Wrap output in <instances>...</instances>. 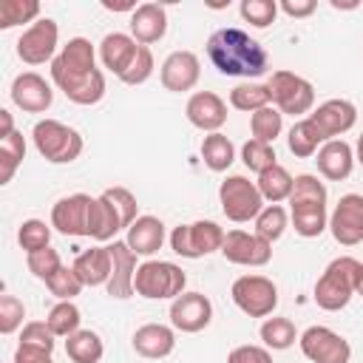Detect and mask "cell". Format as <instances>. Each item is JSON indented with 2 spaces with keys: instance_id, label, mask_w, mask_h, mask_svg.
<instances>
[{
  "instance_id": "6da1fadb",
  "label": "cell",
  "mask_w": 363,
  "mask_h": 363,
  "mask_svg": "<svg viewBox=\"0 0 363 363\" xmlns=\"http://www.w3.org/2000/svg\"><path fill=\"white\" fill-rule=\"evenodd\" d=\"M51 79L74 105H96L105 96V74L96 68V51L85 37H71L60 48Z\"/></svg>"
},
{
  "instance_id": "7a4b0ae2",
  "label": "cell",
  "mask_w": 363,
  "mask_h": 363,
  "mask_svg": "<svg viewBox=\"0 0 363 363\" xmlns=\"http://www.w3.org/2000/svg\"><path fill=\"white\" fill-rule=\"evenodd\" d=\"M207 57L213 62V68L224 77H247L255 79L269 68V57L264 51V45L250 37L241 28H218L207 37Z\"/></svg>"
},
{
  "instance_id": "3957f363",
  "label": "cell",
  "mask_w": 363,
  "mask_h": 363,
  "mask_svg": "<svg viewBox=\"0 0 363 363\" xmlns=\"http://www.w3.org/2000/svg\"><path fill=\"white\" fill-rule=\"evenodd\" d=\"M289 218L298 235L303 238H318L329 227V213H326V187L318 176L301 173L295 176L292 193H289Z\"/></svg>"
},
{
  "instance_id": "277c9868",
  "label": "cell",
  "mask_w": 363,
  "mask_h": 363,
  "mask_svg": "<svg viewBox=\"0 0 363 363\" xmlns=\"http://www.w3.org/2000/svg\"><path fill=\"white\" fill-rule=\"evenodd\" d=\"M357 269L360 261L352 255H340L329 261V267L315 281V295H312L315 303L326 312H340L352 301V295H357Z\"/></svg>"
},
{
  "instance_id": "5b68a950",
  "label": "cell",
  "mask_w": 363,
  "mask_h": 363,
  "mask_svg": "<svg viewBox=\"0 0 363 363\" xmlns=\"http://www.w3.org/2000/svg\"><path fill=\"white\" fill-rule=\"evenodd\" d=\"M31 139L37 153L51 164H71L74 159H79L85 147L79 130L60 119H40L31 130Z\"/></svg>"
},
{
  "instance_id": "8992f818",
  "label": "cell",
  "mask_w": 363,
  "mask_h": 363,
  "mask_svg": "<svg viewBox=\"0 0 363 363\" xmlns=\"http://www.w3.org/2000/svg\"><path fill=\"white\" fill-rule=\"evenodd\" d=\"M187 286V275L179 264L173 261H145L136 267V278H133V289L136 295L147 298V301H164V298H179Z\"/></svg>"
},
{
  "instance_id": "52a82bcc",
  "label": "cell",
  "mask_w": 363,
  "mask_h": 363,
  "mask_svg": "<svg viewBox=\"0 0 363 363\" xmlns=\"http://www.w3.org/2000/svg\"><path fill=\"white\" fill-rule=\"evenodd\" d=\"M218 201H221V213L235 224L255 221L258 213L267 207L255 182H250L247 176H227L218 184Z\"/></svg>"
},
{
  "instance_id": "ba28073f",
  "label": "cell",
  "mask_w": 363,
  "mask_h": 363,
  "mask_svg": "<svg viewBox=\"0 0 363 363\" xmlns=\"http://www.w3.org/2000/svg\"><path fill=\"white\" fill-rule=\"evenodd\" d=\"M267 88H269L272 105L281 113L301 116V113H309L312 105H315V88L301 74H292V71H284V68L281 71H272Z\"/></svg>"
},
{
  "instance_id": "9c48e42d",
  "label": "cell",
  "mask_w": 363,
  "mask_h": 363,
  "mask_svg": "<svg viewBox=\"0 0 363 363\" xmlns=\"http://www.w3.org/2000/svg\"><path fill=\"white\" fill-rule=\"evenodd\" d=\"M224 230L216 221H193V224H179L170 233V247L182 258H204L210 252H221L224 244Z\"/></svg>"
},
{
  "instance_id": "30bf717a",
  "label": "cell",
  "mask_w": 363,
  "mask_h": 363,
  "mask_svg": "<svg viewBox=\"0 0 363 363\" xmlns=\"http://www.w3.org/2000/svg\"><path fill=\"white\" fill-rule=\"evenodd\" d=\"M233 303L250 318H267L278 306V286L267 275H241L230 286Z\"/></svg>"
},
{
  "instance_id": "8fae6325",
  "label": "cell",
  "mask_w": 363,
  "mask_h": 363,
  "mask_svg": "<svg viewBox=\"0 0 363 363\" xmlns=\"http://www.w3.org/2000/svg\"><path fill=\"white\" fill-rule=\"evenodd\" d=\"M94 207H96V199L88 196V193L62 196L51 207V227L57 233H62V235H74V238L88 235L91 238V230H94Z\"/></svg>"
},
{
  "instance_id": "7c38bea8",
  "label": "cell",
  "mask_w": 363,
  "mask_h": 363,
  "mask_svg": "<svg viewBox=\"0 0 363 363\" xmlns=\"http://www.w3.org/2000/svg\"><path fill=\"white\" fill-rule=\"evenodd\" d=\"M57 45H60V26L51 17H40L37 23H31L20 34V40H17V57L26 65L54 62Z\"/></svg>"
},
{
  "instance_id": "4fadbf2b",
  "label": "cell",
  "mask_w": 363,
  "mask_h": 363,
  "mask_svg": "<svg viewBox=\"0 0 363 363\" xmlns=\"http://www.w3.org/2000/svg\"><path fill=\"white\" fill-rule=\"evenodd\" d=\"M301 352L312 363H349L352 360V346L343 335H337L329 326H309L298 337Z\"/></svg>"
},
{
  "instance_id": "5bb4252c",
  "label": "cell",
  "mask_w": 363,
  "mask_h": 363,
  "mask_svg": "<svg viewBox=\"0 0 363 363\" xmlns=\"http://www.w3.org/2000/svg\"><path fill=\"white\" fill-rule=\"evenodd\" d=\"M329 230L332 238L343 247H357L363 241V196L346 193L329 213Z\"/></svg>"
},
{
  "instance_id": "9a60e30c",
  "label": "cell",
  "mask_w": 363,
  "mask_h": 363,
  "mask_svg": "<svg viewBox=\"0 0 363 363\" xmlns=\"http://www.w3.org/2000/svg\"><path fill=\"white\" fill-rule=\"evenodd\" d=\"M221 255L238 267H267L272 261V244L247 230H230L221 244Z\"/></svg>"
},
{
  "instance_id": "2e32d148",
  "label": "cell",
  "mask_w": 363,
  "mask_h": 363,
  "mask_svg": "<svg viewBox=\"0 0 363 363\" xmlns=\"http://www.w3.org/2000/svg\"><path fill=\"white\" fill-rule=\"evenodd\" d=\"M306 119L315 125V130L320 133V139L329 142V139H337V136H343L346 130L354 128V122H357V108H354V102L335 96V99L320 102Z\"/></svg>"
},
{
  "instance_id": "e0dca14e",
  "label": "cell",
  "mask_w": 363,
  "mask_h": 363,
  "mask_svg": "<svg viewBox=\"0 0 363 363\" xmlns=\"http://www.w3.org/2000/svg\"><path fill=\"white\" fill-rule=\"evenodd\" d=\"M213 320V303L207 295L201 292H182L179 298H173L170 303V323L179 332L196 335L201 329H207Z\"/></svg>"
},
{
  "instance_id": "ac0fdd59",
  "label": "cell",
  "mask_w": 363,
  "mask_h": 363,
  "mask_svg": "<svg viewBox=\"0 0 363 363\" xmlns=\"http://www.w3.org/2000/svg\"><path fill=\"white\" fill-rule=\"evenodd\" d=\"M11 102L26 113H45L54 102V91L37 71H23L11 82Z\"/></svg>"
},
{
  "instance_id": "d6986e66",
  "label": "cell",
  "mask_w": 363,
  "mask_h": 363,
  "mask_svg": "<svg viewBox=\"0 0 363 363\" xmlns=\"http://www.w3.org/2000/svg\"><path fill=\"white\" fill-rule=\"evenodd\" d=\"M199 77H201V62L193 51H173L167 54V60L162 62V71H159V79L167 91L173 94H184V91H193L199 85Z\"/></svg>"
},
{
  "instance_id": "ffe728a7",
  "label": "cell",
  "mask_w": 363,
  "mask_h": 363,
  "mask_svg": "<svg viewBox=\"0 0 363 363\" xmlns=\"http://www.w3.org/2000/svg\"><path fill=\"white\" fill-rule=\"evenodd\" d=\"M187 122L204 133H218L227 122V102L213 91H196L184 105Z\"/></svg>"
},
{
  "instance_id": "44dd1931",
  "label": "cell",
  "mask_w": 363,
  "mask_h": 363,
  "mask_svg": "<svg viewBox=\"0 0 363 363\" xmlns=\"http://www.w3.org/2000/svg\"><path fill=\"white\" fill-rule=\"evenodd\" d=\"M111 250V261H113V269H111V281H108V295L111 298H130L136 289H133V278H136V252L125 244V241H113L108 244Z\"/></svg>"
},
{
  "instance_id": "7402d4cb",
  "label": "cell",
  "mask_w": 363,
  "mask_h": 363,
  "mask_svg": "<svg viewBox=\"0 0 363 363\" xmlns=\"http://www.w3.org/2000/svg\"><path fill=\"white\" fill-rule=\"evenodd\" d=\"M167 34V11L159 3H139V9L130 14V37L139 45H153Z\"/></svg>"
},
{
  "instance_id": "603a6c76",
  "label": "cell",
  "mask_w": 363,
  "mask_h": 363,
  "mask_svg": "<svg viewBox=\"0 0 363 363\" xmlns=\"http://www.w3.org/2000/svg\"><path fill=\"white\" fill-rule=\"evenodd\" d=\"M318 159V173L329 182H343L352 176V167H354V150L349 142L343 139H329L320 145V150L315 153Z\"/></svg>"
},
{
  "instance_id": "cb8c5ba5",
  "label": "cell",
  "mask_w": 363,
  "mask_h": 363,
  "mask_svg": "<svg viewBox=\"0 0 363 363\" xmlns=\"http://www.w3.org/2000/svg\"><path fill=\"white\" fill-rule=\"evenodd\" d=\"M130 343H133V352L136 354H142L147 360H162V357L173 354V349H176V332L170 326H164V323H145V326H139L133 332Z\"/></svg>"
},
{
  "instance_id": "d4e9b609",
  "label": "cell",
  "mask_w": 363,
  "mask_h": 363,
  "mask_svg": "<svg viewBox=\"0 0 363 363\" xmlns=\"http://www.w3.org/2000/svg\"><path fill=\"white\" fill-rule=\"evenodd\" d=\"M136 51H139V43L130 34H125V31H111L99 43V60L116 77H122L128 71V65L133 62Z\"/></svg>"
},
{
  "instance_id": "484cf974",
  "label": "cell",
  "mask_w": 363,
  "mask_h": 363,
  "mask_svg": "<svg viewBox=\"0 0 363 363\" xmlns=\"http://www.w3.org/2000/svg\"><path fill=\"white\" fill-rule=\"evenodd\" d=\"M125 244L136 252V255H156L164 244V221L156 218V216H139L130 227H128V235H125Z\"/></svg>"
},
{
  "instance_id": "4316f807",
  "label": "cell",
  "mask_w": 363,
  "mask_h": 363,
  "mask_svg": "<svg viewBox=\"0 0 363 363\" xmlns=\"http://www.w3.org/2000/svg\"><path fill=\"white\" fill-rule=\"evenodd\" d=\"M79 275V281L85 286H108L111 281V269H113V261H111V250L96 244L91 250H82L77 255V261L71 264Z\"/></svg>"
},
{
  "instance_id": "83f0119b",
  "label": "cell",
  "mask_w": 363,
  "mask_h": 363,
  "mask_svg": "<svg viewBox=\"0 0 363 363\" xmlns=\"http://www.w3.org/2000/svg\"><path fill=\"white\" fill-rule=\"evenodd\" d=\"M292 184H295V176H292L284 164H272V167H267L264 173H258V182H255L258 193H261L264 201H269V204H278V201L289 199Z\"/></svg>"
},
{
  "instance_id": "f1b7e54d",
  "label": "cell",
  "mask_w": 363,
  "mask_h": 363,
  "mask_svg": "<svg viewBox=\"0 0 363 363\" xmlns=\"http://www.w3.org/2000/svg\"><path fill=\"white\" fill-rule=\"evenodd\" d=\"M65 354L74 363H99L105 354V343L94 329H79L65 340Z\"/></svg>"
},
{
  "instance_id": "f546056e",
  "label": "cell",
  "mask_w": 363,
  "mask_h": 363,
  "mask_svg": "<svg viewBox=\"0 0 363 363\" xmlns=\"http://www.w3.org/2000/svg\"><path fill=\"white\" fill-rule=\"evenodd\" d=\"M201 159L213 173H224L235 162V147L221 130L218 133H207L201 139Z\"/></svg>"
},
{
  "instance_id": "4dcf8cb0",
  "label": "cell",
  "mask_w": 363,
  "mask_h": 363,
  "mask_svg": "<svg viewBox=\"0 0 363 363\" xmlns=\"http://www.w3.org/2000/svg\"><path fill=\"white\" fill-rule=\"evenodd\" d=\"M286 145H289V153H292V156H298V159H309V156H315V153L320 150L323 139H320V133L315 130V125L303 116V119H298V122L289 128Z\"/></svg>"
},
{
  "instance_id": "1f68e13d",
  "label": "cell",
  "mask_w": 363,
  "mask_h": 363,
  "mask_svg": "<svg viewBox=\"0 0 363 363\" xmlns=\"http://www.w3.org/2000/svg\"><path fill=\"white\" fill-rule=\"evenodd\" d=\"M258 335H261L264 346L272 349V352H284V349H289V346L301 337L298 329H295V323H292L289 318H267V320L261 323Z\"/></svg>"
},
{
  "instance_id": "d6a6232c",
  "label": "cell",
  "mask_w": 363,
  "mask_h": 363,
  "mask_svg": "<svg viewBox=\"0 0 363 363\" xmlns=\"http://www.w3.org/2000/svg\"><path fill=\"white\" fill-rule=\"evenodd\" d=\"M230 105H233L235 111H250V113H255V111L272 105V96H269L267 82H241V85H235V88L230 91Z\"/></svg>"
},
{
  "instance_id": "836d02e7",
  "label": "cell",
  "mask_w": 363,
  "mask_h": 363,
  "mask_svg": "<svg viewBox=\"0 0 363 363\" xmlns=\"http://www.w3.org/2000/svg\"><path fill=\"white\" fill-rule=\"evenodd\" d=\"M45 323L51 326V332L57 337H71L74 332H79V323H82V312L74 301H57L51 309H48V318Z\"/></svg>"
},
{
  "instance_id": "e575fe53",
  "label": "cell",
  "mask_w": 363,
  "mask_h": 363,
  "mask_svg": "<svg viewBox=\"0 0 363 363\" xmlns=\"http://www.w3.org/2000/svg\"><path fill=\"white\" fill-rule=\"evenodd\" d=\"M26 159V139L20 130L9 133L0 139V184H9L14 170L23 164Z\"/></svg>"
},
{
  "instance_id": "d590c367",
  "label": "cell",
  "mask_w": 363,
  "mask_h": 363,
  "mask_svg": "<svg viewBox=\"0 0 363 363\" xmlns=\"http://www.w3.org/2000/svg\"><path fill=\"white\" fill-rule=\"evenodd\" d=\"M250 130H252V139L272 145L284 130V113L275 105H267L250 116Z\"/></svg>"
},
{
  "instance_id": "8d00e7d4",
  "label": "cell",
  "mask_w": 363,
  "mask_h": 363,
  "mask_svg": "<svg viewBox=\"0 0 363 363\" xmlns=\"http://www.w3.org/2000/svg\"><path fill=\"white\" fill-rule=\"evenodd\" d=\"M108 204H111V210L119 216V221H122V227L128 230L136 218H139V204H136V196L128 190V187H122V184H116V187H108V190H102L99 193Z\"/></svg>"
},
{
  "instance_id": "74e56055",
  "label": "cell",
  "mask_w": 363,
  "mask_h": 363,
  "mask_svg": "<svg viewBox=\"0 0 363 363\" xmlns=\"http://www.w3.org/2000/svg\"><path fill=\"white\" fill-rule=\"evenodd\" d=\"M286 221H289V213L281 207V204H267L258 218H255V235H261L264 241H278L286 230Z\"/></svg>"
},
{
  "instance_id": "f35d334b",
  "label": "cell",
  "mask_w": 363,
  "mask_h": 363,
  "mask_svg": "<svg viewBox=\"0 0 363 363\" xmlns=\"http://www.w3.org/2000/svg\"><path fill=\"white\" fill-rule=\"evenodd\" d=\"M40 20V3L37 0H6L0 6V28H14L23 23Z\"/></svg>"
},
{
  "instance_id": "ab89813d",
  "label": "cell",
  "mask_w": 363,
  "mask_h": 363,
  "mask_svg": "<svg viewBox=\"0 0 363 363\" xmlns=\"http://www.w3.org/2000/svg\"><path fill=\"white\" fill-rule=\"evenodd\" d=\"M48 241H51V227L45 221H40V218H26L20 224V230H17V244L26 250V255L51 247Z\"/></svg>"
},
{
  "instance_id": "60d3db41",
  "label": "cell",
  "mask_w": 363,
  "mask_h": 363,
  "mask_svg": "<svg viewBox=\"0 0 363 363\" xmlns=\"http://www.w3.org/2000/svg\"><path fill=\"white\" fill-rule=\"evenodd\" d=\"M45 286H48V292L57 298V301H74L79 292H82V281H79V275H77V269L74 267H60L48 281H45Z\"/></svg>"
},
{
  "instance_id": "b9f144b4",
  "label": "cell",
  "mask_w": 363,
  "mask_h": 363,
  "mask_svg": "<svg viewBox=\"0 0 363 363\" xmlns=\"http://www.w3.org/2000/svg\"><path fill=\"white\" fill-rule=\"evenodd\" d=\"M241 162H244V167L252 170V173H264L267 167L278 164V162H275V147L267 145V142H258V139L244 142V147H241Z\"/></svg>"
},
{
  "instance_id": "7bdbcfd3",
  "label": "cell",
  "mask_w": 363,
  "mask_h": 363,
  "mask_svg": "<svg viewBox=\"0 0 363 363\" xmlns=\"http://www.w3.org/2000/svg\"><path fill=\"white\" fill-rule=\"evenodd\" d=\"M238 11H241L244 23H250L255 28H267L278 17V3L275 0H241Z\"/></svg>"
},
{
  "instance_id": "ee69618b",
  "label": "cell",
  "mask_w": 363,
  "mask_h": 363,
  "mask_svg": "<svg viewBox=\"0 0 363 363\" xmlns=\"http://www.w3.org/2000/svg\"><path fill=\"white\" fill-rule=\"evenodd\" d=\"M26 267H28V272H31L34 278L48 281V278L62 267V258H60V252H57L54 247H45V250L28 252V255H26Z\"/></svg>"
},
{
  "instance_id": "f6af8a7d",
  "label": "cell",
  "mask_w": 363,
  "mask_h": 363,
  "mask_svg": "<svg viewBox=\"0 0 363 363\" xmlns=\"http://www.w3.org/2000/svg\"><path fill=\"white\" fill-rule=\"evenodd\" d=\"M153 68H156V62H153V51H150L147 45H139V51H136L133 62L128 65V71H125L119 79H122L125 85H142V82H147V79H150Z\"/></svg>"
},
{
  "instance_id": "bcb514c9",
  "label": "cell",
  "mask_w": 363,
  "mask_h": 363,
  "mask_svg": "<svg viewBox=\"0 0 363 363\" xmlns=\"http://www.w3.org/2000/svg\"><path fill=\"white\" fill-rule=\"evenodd\" d=\"M23 318H26L23 301L14 298V295H0V332L14 335L23 326Z\"/></svg>"
},
{
  "instance_id": "7dc6e473",
  "label": "cell",
  "mask_w": 363,
  "mask_h": 363,
  "mask_svg": "<svg viewBox=\"0 0 363 363\" xmlns=\"http://www.w3.org/2000/svg\"><path fill=\"white\" fill-rule=\"evenodd\" d=\"M54 332L45 320H28L20 332V343L23 346H34V349H43V352H54Z\"/></svg>"
},
{
  "instance_id": "c3c4849f",
  "label": "cell",
  "mask_w": 363,
  "mask_h": 363,
  "mask_svg": "<svg viewBox=\"0 0 363 363\" xmlns=\"http://www.w3.org/2000/svg\"><path fill=\"white\" fill-rule=\"evenodd\" d=\"M227 363H272V354H269L267 346L244 343V346H235V349L227 354Z\"/></svg>"
},
{
  "instance_id": "681fc988",
  "label": "cell",
  "mask_w": 363,
  "mask_h": 363,
  "mask_svg": "<svg viewBox=\"0 0 363 363\" xmlns=\"http://www.w3.org/2000/svg\"><path fill=\"white\" fill-rule=\"evenodd\" d=\"M278 9H281L286 17L301 20V17H309V14L318 9V3H315V0H281Z\"/></svg>"
},
{
  "instance_id": "f907efd6",
  "label": "cell",
  "mask_w": 363,
  "mask_h": 363,
  "mask_svg": "<svg viewBox=\"0 0 363 363\" xmlns=\"http://www.w3.org/2000/svg\"><path fill=\"white\" fill-rule=\"evenodd\" d=\"M102 9H108V11H136L139 6L133 3V0H122V3H111V0H102Z\"/></svg>"
},
{
  "instance_id": "816d5d0a",
  "label": "cell",
  "mask_w": 363,
  "mask_h": 363,
  "mask_svg": "<svg viewBox=\"0 0 363 363\" xmlns=\"http://www.w3.org/2000/svg\"><path fill=\"white\" fill-rule=\"evenodd\" d=\"M0 122H3V130H0V139L14 133V122H11V113L9 111H0Z\"/></svg>"
},
{
  "instance_id": "f5cc1de1",
  "label": "cell",
  "mask_w": 363,
  "mask_h": 363,
  "mask_svg": "<svg viewBox=\"0 0 363 363\" xmlns=\"http://www.w3.org/2000/svg\"><path fill=\"white\" fill-rule=\"evenodd\" d=\"M354 159L363 164V133L357 136V145H354Z\"/></svg>"
},
{
  "instance_id": "db71d44e",
  "label": "cell",
  "mask_w": 363,
  "mask_h": 363,
  "mask_svg": "<svg viewBox=\"0 0 363 363\" xmlns=\"http://www.w3.org/2000/svg\"><path fill=\"white\" fill-rule=\"evenodd\" d=\"M332 9H357V3H340V0H332Z\"/></svg>"
},
{
  "instance_id": "11a10c76",
  "label": "cell",
  "mask_w": 363,
  "mask_h": 363,
  "mask_svg": "<svg viewBox=\"0 0 363 363\" xmlns=\"http://www.w3.org/2000/svg\"><path fill=\"white\" fill-rule=\"evenodd\" d=\"M357 295H363V261H360V269H357Z\"/></svg>"
},
{
  "instance_id": "9f6ffc18",
  "label": "cell",
  "mask_w": 363,
  "mask_h": 363,
  "mask_svg": "<svg viewBox=\"0 0 363 363\" xmlns=\"http://www.w3.org/2000/svg\"><path fill=\"white\" fill-rule=\"evenodd\" d=\"M43 363H54V360H51V357H48V360H43Z\"/></svg>"
}]
</instances>
